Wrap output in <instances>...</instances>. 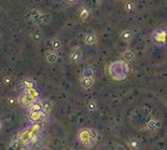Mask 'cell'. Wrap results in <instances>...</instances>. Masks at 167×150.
Listing matches in <instances>:
<instances>
[{
  "instance_id": "6da1fadb",
  "label": "cell",
  "mask_w": 167,
  "mask_h": 150,
  "mask_svg": "<svg viewBox=\"0 0 167 150\" xmlns=\"http://www.w3.org/2000/svg\"><path fill=\"white\" fill-rule=\"evenodd\" d=\"M128 66L124 60H116L110 64L109 66V75L112 79L116 81H122L126 78L128 73Z\"/></svg>"
},
{
  "instance_id": "7a4b0ae2",
  "label": "cell",
  "mask_w": 167,
  "mask_h": 150,
  "mask_svg": "<svg viewBox=\"0 0 167 150\" xmlns=\"http://www.w3.org/2000/svg\"><path fill=\"white\" fill-rule=\"evenodd\" d=\"M77 138H78L79 142H80L82 145H84L85 147L93 146V144H91V142L93 140V138H92V134H91V129H86V127L80 129L78 131V133H77Z\"/></svg>"
},
{
  "instance_id": "3957f363",
  "label": "cell",
  "mask_w": 167,
  "mask_h": 150,
  "mask_svg": "<svg viewBox=\"0 0 167 150\" xmlns=\"http://www.w3.org/2000/svg\"><path fill=\"white\" fill-rule=\"evenodd\" d=\"M161 127H162V121L160 120V119L153 117V118H151L150 120L146 123L144 130H146L147 132H149V133H155V132H157L161 129Z\"/></svg>"
},
{
  "instance_id": "277c9868",
  "label": "cell",
  "mask_w": 167,
  "mask_h": 150,
  "mask_svg": "<svg viewBox=\"0 0 167 150\" xmlns=\"http://www.w3.org/2000/svg\"><path fill=\"white\" fill-rule=\"evenodd\" d=\"M83 57V52L80 48H74V49L71 50L69 55V60L73 64H78Z\"/></svg>"
},
{
  "instance_id": "5b68a950",
  "label": "cell",
  "mask_w": 167,
  "mask_h": 150,
  "mask_svg": "<svg viewBox=\"0 0 167 150\" xmlns=\"http://www.w3.org/2000/svg\"><path fill=\"white\" fill-rule=\"evenodd\" d=\"M27 17H29L30 21H32L34 23H41L44 17V15L40 12L37 9H32V10H29L27 13Z\"/></svg>"
},
{
  "instance_id": "8992f818",
  "label": "cell",
  "mask_w": 167,
  "mask_h": 150,
  "mask_svg": "<svg viewBox=\"0 0 167 150\" xmlns=\"http://www.w3.org/2000/svg\"><path fill=\"white\" fill-rule=\"evenodd\" d=\"M97 43V35L93 31L86 32L84 36V44L92 47V45L96 44Z\"/></svg>"
},
{
  "instance_id": "52a82bcc",
  "label": "cell",
  "mask_w": 167,
  "mask_h": 150,
  "mask_svg": "<svg viewBox=\"0 0 167 150\" xmlns=\"http://www.w3.org/2000/svg\"><path fill=\"white\" fill-rule=\"evenodd\" d=\"M47 116V112H44L43 110H40V111H30V114L28 115V118L31 121H34V122H38V121L43 120Z\"/></svg>"
},
{
  "instance_id": "ba28073f",
  "label": "cell",
  "mask_w": 167,
  "mask_h": 150,
  "mask_svg": "<svg viewBox=\"0 0 167 150\" xmlns=\"http://www.w3.org/2000/svg\"><path fill=\"white\" fill-rule=\"evenodd\" d=\"M35 134V131H34V129L32 127H30V129H27V130H25V131H23L21 134H19V140H21L22 143H28L30 140H31V137H32V135Z\"/></svg>"
},
{
  "instance_id": "9c48e42d",
  "label": "cell",
  "mask_w": 167,
  "mask_h": 150,
  "mask_svg": "<svg viewBox=\"0 0 167 150\" xmlns=\"http://www.w3.org/2000/svg\"><path fill=\"white\" fill-rule=\"evenodd\" d=\"M95 83V80H94V77H82L80 80V85L82 89L84 90H89Z\"/></svg>"
},
{
  "instance_id": "30bf717a",
  "label": "cell",
  "mask_w": 167,
  "mask_h": 150,
  "mask_svg": "<svg viewBox=\"0 0 167 150\" xmlns=\"http://www.w3.org/2000/svg\"><path fill=\"white\" fill-rule=\"evenodd\" d=\"M135 37V31L133 29H125L120 34V39L124 42H129Z\"/></svg>"
},
{
  "instance_id": "8fae6325",
  "label": "cell",
  "mask_w": 167,
  "mask_h": 150,
  "mask_svg": "<svg viewBox=\"0 0 167 150\" xmlns=\"http://www.w3.org/2000/svg\"><path fill=\"white\" fill-rule=\"evenodd\" d=\"M34 99L31 96H30L29 94H28L27 92L24 93L23 95L21 96V99H19V103L22 104L23 106H25V107H30V105H31L32 103H34Z\"/></svg>"
},
{
  "instance_id": "7c38bea8",
  "label": "cell",
  "mask_w": 167,
  "mask_h": 150,
  "mask_svg": "<svg viewBox=\"0 0 167 150\" xmlns=\"http://www.w3.org/2000/svg\"><path fill=\"white\" fill-rule=\"evenodd\" d=\"M157 43H159V44H161V43H164L166 40V35L165 32L163 31V30H157V31L153 34V40H157Z\"/></svg>"
},
{
  "instance_id": "4fadbf2b",
  "label": "cell",
  "mask_w": 167,
  "mask_h": 150,
  "mask_svg": "<svg viewBox=\"0 0 167 150\" xmlns=\"http://www.w3.org/2000/svg\"><path fill=\"white\" fill-rule=\"evenodd\" d=\"M122 57H123V60H124L125 62H127V63L133 62V60H135V53H134L132 50L126 49L125 51L122 52Z\"/></svg>"
},
{
  "instance_id": "5bb4252c",
  "label": "cell",
  "mask_w": 167,
  "mask_h": 150,
  "mask_svg": "<svg viewBox=\"0 0 167 150\" xmlns=\"http://www.w3.org/2000/svg\"><path fill=\"white\" fill-rule=\"evenodd\" d=\"M45 57H47V62L49 63V64H54L57 60V58H58V54H57L56 51L52 50V51L48 52Z\"/></svg>"
},
{
  "instance_id": "9a60e30c",
  "label": "cell",
  "mask_w": 167,
  "mask_h": 150,
  "mask_svg": "<svg viewBox=\"0 0 167 150\" xmlns=\"http://www.w3.org/2000/svg\"><path fill=\"white\" fill-rule=\"evenodd\" d=\"M41 103H42L43 111L47 112V114H50V112L52 111V109H53V104H52V102L50 101V99H43Z\"/></svg>"
},
{
  "instance_id": "2e32d148",
  "label": "cell",
  "mask_w": 167,
  "mask_h": 150,
  "mask_svg": "<svg viewBox=\"0 0 167 150\" xmlns=\"http://www.w3.org/2000/svg\"><path fill=\"white\" fill-rule=\"evenodd\" d=\"M135 9H136V4L134 1H132V0H126V1L124 2V11L126 13L134 12Z\"/></svg>"
},
{
  "instance_id": "e0dca14e",
  "label": "cell",
  "mask_w": 167,
  "mask_h": 150,
  "mask_svg": "<svg viewBox=\"0 0 167 150\" xmlns=\"http://www.w3.org/2000/svg\"><path fill=\"white\" fill-rule=\"evenodd\" d=\"M126 145H127V147H128L129 149H134V150L138 149L140 147L139 140H136V138H129V140H127Z\"/></svg>"
},
{
  "instance_id": "ac0fdd59",
  "label": "cell",
  "mask_w": 167,
  "mask_h": 150,
  "mask_svg": "<svg viewBox=\"0 0 167 150\" xmlns=\"http://www.w3.org/2000/svg\"><path fill=\"white\" fill-rule=\"evenodd\" d=\"M97 108H98V105H97V103H96V101H94V99H91V101H89L86 103L87 111L94 112V111H96V110H97Z\"/></svg>"
},
{
  "instance_id": "d6986e66",
  "label": "cell",
  "mask_w": 167,
  "mask_h": 150,
  "mask_svg": "<svg viewBox=\"0 0 167 150\" xmlns=\"http://www.w3.org/2000/svg\"><path fill=\"white\" fill-rule=\"evenodd\" d=\"M52 50H54V51H59V50L61 49V47H63V43H61V41L59 40L58 38H54L53 40H52Z\"/></svg>"
},
{
  "instance_id": "ffe728a7",
  "label": "cell",
  "mask_w": 167,
  "mask_h": 150,
  "mask_svg": "<svg viewBox=\"0 0 167 150\" xmlns=\"http://www.w3.org/2000/svg\"><path fill=\"white\" fill-rule=\"evenodd\" d=\"M30 111H40L42 110V103L41 102H34L29 107Z\"/></svg>"
},
{
  "instance_id": "44dd1931",
  "label": "cell",
  "mask_w": 167,
  "mask_h": 150,
  "mask_svg": "<svg viewBox=\"0 0 167 150\" xmlns=\"http://www.w3.org/2000/svg\"><path fill=\"white\" fill-rule=\"evenodd\" d=\"M30 38H31L35 42H39V41H41V39H42V34H41L39 30H35V31L31 32V35H30Z\"/></svg>"
},
{
  "instance_id": "7402d4cb",
  "label": "cell",
  "mask_w": 167,
  "mask_h": 150,
  "mask_svg": "<svg viewBox=\"0 0 167 150\" xmlns=\"http://www.w3.org/2000/svg\"><path fill=\"white\" fill-rule=\"evenodd\" d=\"M90 15V10L87 8H82L80 9V17L82 21H85V19H87V17H89Z\"/></svg>"
},
{
  "instance_id": "603a6c76",
  "label": "cell",
  "mask_w": 167,
  "mask_h": 150,
  "mask_svg": "<svg viewBox=\"0 0 167 150\" xmlns=\"http://www.w3.org/2000/svg\"><path fill=\"white\" fill-rule=\"evenodd\" d=\"M82 77H94V70L90 67L84 68L82 71Z\"/></svg>"
},
{
  "instance_id": "cb8c5ba5",
  "label": "cell",
  "mask_w": 167,
  "mask_h": 150,
  "mask_svg": "<svg viewBox=\"0 0 167 150\" xmlns=\"http://www.w3.org/2000/svg\"><path fill=\"white\" fill-rule=\"evenodd\" d=\"M22 146H23V143H22L19 140H14V142L11 144V148L12 149H19V148H22Z\"/></svg>"
},
{
  "instance_id": "d4e9b609",
  "label": "cell",
  "mask_w": 167,
  "mask_h": 150,
  "mask_svg": "<svg viewBox=\"0 0 167 150\" xmlns=\"http://www.w3.org/2000/svg\"><path fill=\"white\" fill-rule=\"evenodd\" d=\"M11 82H12V78L9 77V76H6V77H4L3 79H2V83H3L4 85H9V84H11Z\"/></svg>"
},
{
  "instance_id": "484cf974",
  "label": "cell",
  "mask_w": 167,
  "mask_h": 150,
  "mask_svg": "<svg viewBox=\"0 0 167 150\" xmlns=\"http://www.w3.org/2000/svg\"><path fill=\"white\" fill-rule=\"evenodd\" d=\"M16 103H17V101H16V98H14V97H9L8 98V104L10 106H15Z\"/></svg>"
},
{
  "instance_id": "4316f807",
  "label": "cell",
  "mask_w": 167,
  "mask_h": 150,
  "mask_svg": "<svg viewBox=\"0 0 167 150\" xmlns=\"http://www.w3.org/2000/svg\"><path fill=\"white\" fill-rule=\"evenodd\" d=\"M91 134H92V138H93V140L94 142H96V140H97V132H96V130L91 129Z\"/></svg>"
},
{
  "instance_id": "83f0119b",
  "label": "cell",
  "mask_w": 167,
  "mask_h": 150,
  "mask_svg": "<svg viewBox=\"0 0 167 150\" xmlns=\"http://www.w3.org/2000/svg\"><path fill=\"white\" fill-rule=\"evenodd\" d=\"M66 3L70 4V6H73V4H76L77 2H78V0H65Z\"/></svg>"
},
{
  "instance_id": "f1b7e54d",
  "label": "cell",
  "mask_w": 167,
  "mask_h": 150,
  "mask_svg": "<svg viewBox=\"0 0 167 150\" xmlns=\"http://www.w3.org/2000/svg\"><path fill=\"white\" fill-rule=\"evenodd\" d=\"M2 129V124H1V122H0V130Z\"/></svg>"
}]
</instances>
